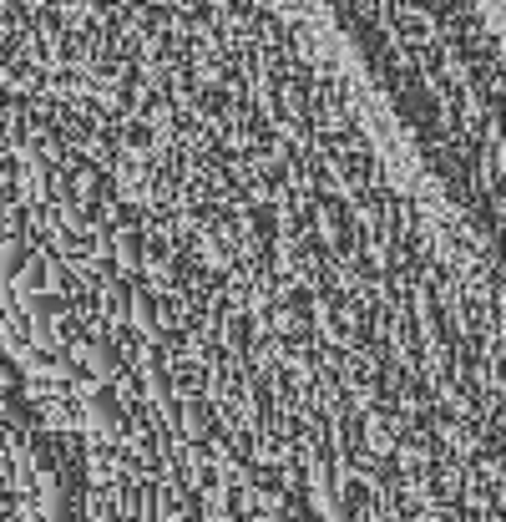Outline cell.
<instances>
[{
    "mask_svg": "<svg viewBox=\"0 0 506 522\" xmlns=\"http://www.w3.org/2000/svg\"><path fill=\"white\" fill-rule=\"evenodd\" d=\"M81 411H87V426H92L97 441H122L132 431V421H127V411H122L112 386H92L87 401H81Z\"/></svg>",
    "mask_w": 506,
    "mask_h": 522,
    "instance_id": "1",
    "label": "cell"
},
{
    "mask_svg": "<svg viewBox=\"0 0 506 522\" xmlns=\"http://www.w3.org/2000/svg\"><path fill=\"white\" fill-rule=\"evenodd\" d=\"M112 259L122 274H142L147 269V244H142V223L137 229H117L112 234Z\"/></svg>",
    "mask_w": 506,
    "mask_h": 522,
    "instance_id": "5",
    "label": "cell"
},
{
    "mask_svg": "<svg viewBox=\"0 0 506 522\" xmlns=\"http://www.w3.org/2000/svg\"><path fill=\"white\" fill-rule=\"evenodd\" d=\"M26 259H31L26 239H6V244H0V279H16Z\"/></svg>",
    "mask_w": 506,
    "mask_h": 522,
    "instance_id": "10",
    "label": "cell"
},
{
    "mask_svg": "<svg viewBox=\"0 0 506 522\" xmlns=\"http://www.w3.org/2000/svg\"><path fill=\"white\" fill-rule=\"evenodd\" d=\"M137 381H142L147 401L178 396V391H173V365H167V345H147V350H142V360H137Z\"/></svg>",
    "mask_w": 506,
    "mask_h": 522,
    "instance_id": "3",
    "label": "cell"
},
{
    "mask_svg": "<svg viewBox=\"0 0 506 522\" xmlns=\"http://www.w3.org/2000/svg\"><path fill=\"white\" fill-rule=\"evenodd\" d=\"M218 431V411L213 401L198 391V396H183V441H213Z\"/></svg>",
    "mask_w": 506,
    "mask_h": 522,
    "instance_id": "4",
    "label": "cell"
},
{
    "mask_svg": "<svg viewBox=\"0 0 506 522\" xmlns=\"http://www.w3.org/2000/svg\"><path fill=\"white\" fill-rule=\"evenodd\" d=\"M147 406H152V426L167 441H183V396H162V401H147Z\"/></svg>",
    "mask_w": 506,
    "mask_h": 522,
    "instance_id": "8",
    "label": "cell"
},
{
    "mask_svg": "<svg viewBox=\"0 0 506 522\" xmlns=\"http://www.w3.org/2000/svg\"><path fill=\"white\" fill-rule=\"evenodd\" d=\"M102 310H107V320H127V310H132V284L127 279L102 284Z\"/></svg>",
    "mask_w": 506,
    "mask_h": 522,
    "instance_id": "9",
    "label": "cell"
},
{
    "mask_svg": "<svg viewBox=\"0 0 506 522\" xmlns=\"http://www.w3.org/2000/svg\"><path fill=\"white\" fill-rule=\"evenodd\" d=\"M319 229L334 249H355L350 244V213L340 208V198H319Z\"/></svg>",
    "mask_w": 506,
    "mask_h": 522,
    "instance_id": "6",
    "label": "cell"
},
{
    "mask_svg": "<svg viewBox=\"0 0 506 522\" xmlns=\"http://www.w3.org/2000/svg\"><path fill=\"white\" fill-rule=\"evenodd\" d=\"M218 340L243 360L248 355V340H253V315H243V310H228L223 320H218Z\"/></svg>",
    "mask_w": 506,
    "mask_h": 522,
    "instance_id": "7",
    "label": "cell"
},
{
    "mask_svg": "<svg viewBox=\"0 0 506 522\" xmlns=\"http://www.w3.org/2000/svg\"><path fill=\"white\" fill-rule=\"evenodd\" d=\"M491 502H496V482L491 477H466V507H481L486 512Z\"/></svg>",
    "mask_w": 506,
    "mask_h": 522,
    "instance_id": "11",
    "label": "cell"
},
{
    "mask_svg": "<svg viewBox=\"0 0 506 522\" xmlns=\"http://www.w3.org/2000/svg\"><path fill=\"white\" fill-rule=\"evenodd\" d=\"M61 294H26V310H31V320H51V315H61Z\"/></svg>",
    "mask_w": 506,
    "mask_h": 522,
    "instance_id": "12",
    "label": "cell"
},
{
    "mask_svg": "<svg viewBox=\"0 0 506 522\" xmlns=\"http://www.w3.org/2000/svg\"><path fill=\"white\" fill-rule=\"evenodd\" d=\"M76 365H81V376H92V381H102V386H112V381L122 376V370H127L122 345H117L112 335L81 340V345H76Z\"/></svg>",
    "mask_w": 506,
    "mask_h": 522,
    "instance_id": "2",
    "label": "cell"
}]
</instances>
